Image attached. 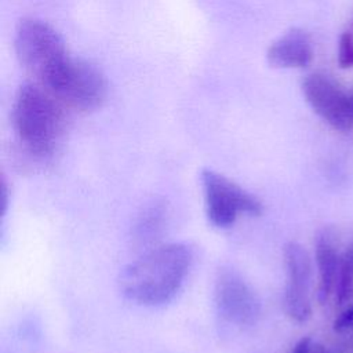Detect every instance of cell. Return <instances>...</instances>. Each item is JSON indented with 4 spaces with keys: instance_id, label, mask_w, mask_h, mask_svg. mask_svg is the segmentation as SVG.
<instances>
[{
    "instance_id": "5",
    "label": "cell",
    "mask_w": 353,
    "mask_h": 353,
    "mask_svg": "<svg viewBox=\"0 0 353 353\" xmlns=\"http://www.w3.org/2000/svg\"><path fill=\"white\" fill-rule=\"evenodd\" d=\"M46 88L61 102L84 112L99 108L108 95L102 70L90 61L72 57Z\"/></svg>"
},
{
    "instance_id": "1",
    "label": "cell",
    "mask_w": 353,
    "mask_h": 353,
    "mask_svg": "<svg viewBox=\"0 0 353 353\" xmlns=\"http://www.w3.org/2000/svg\"><path fill=\"white\" fill-rule=\"evenodd\" d=\"M192 262L193 252L188 244L156 245L120 272V291L142 306L168 303L181 291Z\"/></svg>"
},
{
    "instance_id": "3",
    "label": "cell",
    "mask_w": 353,
    "mask_h": 353,
    "mask_svg": "<svg viewBox=\"0 0 353 353\" xmlns=\"http://www.w3.org/2000/svg\"><path fill=\"white\" fill-rule=\"evenodd\" d=\"M14 48L19 63L36 76L43 87L54 80L70 58L55 28L36 18H25L18 23Z\"/></svg>"
},
{
    "instance_id": "6",
    "label": "cell",
    "mask_w": 353,
    "mask_h": 353,
    "mask_svg": "<svg viewBox=\"0 0 353 353\" xmlns=\"http://www.w3.org/2000/svg\"><path fill=\"white\" fill-rule=\"evenodd\" d=\"M214 305L226 323L252 325L261 314V301L248 281L233 268H221L214 281Z\"/></svg>"
},
{
    "instance_id": "13",
    "label": "cell",
    "mask_w": 353,
    "mask_h": 353,
    "mask_svg": "<svg viewBox=\"0 0 353 353\" xmlns=\"http://www.w3.org/2000/svg\"><path fill=\"white\" fill-rule=\"evenodd\" d=\"M338 62L342 68H352L353 66V39H352L349 32L343 33L339 39Z\"/></svg>"
},
{
    "instance_id": "9",
    "label": "cell",
    "mask_w": 353,
    "mask_h": 353,
    "mask_svg": "<svg viewBox=\"0 0 353 353\" xmlns=\"http://www.w3.org/2000/svg\"><path fill=\"white\" fill-rule=\"evenodd\" d=\"M341 255L339 230L332 225L320 228L314 237V263L317 270L316 296L320 305H325L334 298Z\"/></svg>"
},
{
    "instance_id": "7",
    "label": "cell",
    "mask_w": 353,
    "mask_h": 353,
    "mask_svg": "<svg viewBox=\"0 0 353 353\" xmlns=\"http://www.w3.org/2000/svg\"><path fill=\"white\" fill-rule=\"evenodd\" d=\"M285 287L283 307L295 323H306L312 317V273L313 265L307 250L296 241H288L283 248Z\"/></svg>"
},
{
    "instance_id": "14",
    "label": "cell",
    "mask_w": 353,
    "mask_h": 353,
    "mask_svg": "<svg viewBox=\"0 0 353 353\" xmlns=\"http://www.w3.org/2000/svg\"><path fill=\"white\" fill-rule=\"evenodd\" d=\"M314 339L310 336H303L301 338L288 353H312Z\"/></svg>"
},
{
    "instance_id": "16",
    "label": "cell",
    "mask_w": 353,
    "mask_h": 353,
    "mask_svg": "<svg viewBox=\"0 0 353 353\" xmlns=\"http://www.w3.org/2000/svg\"><path fill=\"white\" fill-rule=\"evenodd\" d=\"M349 98H350V108H352V113H353V90L349 92Z\"/></svg>"
},
{
    "instance_id": "8",
    "label": "cell",
    "mask_w": 353,
    "mask_h": 353,
    "mask_svg": "<svg viewBox=\"0 0 353 353\" xmlns=\"http://www.w3.org/2000/svg\"><path fill=\"white\" fill-rule=\"evenodd\" d=\"M302 92L312 110L332 128L353 130V113L349 92L323 73H312L302 83Z\"/></svg>"
},
{
    "instance_id": "4",
    "label": "cell",
    "mask_w": 353,
    "mask_h": 353,
    "mask_svg": "<svg viewBox=\"0 0 353 353\" xmlns=\"http://www.w3.org/2000/svg\"><path fill=\"white\" fill-rule=\"evenodd\" d=\"M200 182L205 215L216 228H229L241 215L262 212V203L255 196L214 170H201Z\"/></svg>"
},
{
    "instance_id": "15",
    "label": "cell",
    "mask_w": 353,
    "mask_h": 353,
    "mask_svg": "<svg viewBox=\"0 0 353 353\" xmlns=\"http://www.w3.org/2000/svg\"><path fill=\"white\" fill-rule=\"evenodd\" d=\"M350 336L343 342L334 346L335 353H353V330L350 331Z\"/></svg>"
},
{
    "instance_id": "12",
    "label": "cell",
    "mask_w": 353,
    "mask_h": 353,
    "mask_svg": "<svg viewBox=\"0 0 353 353\" xmlns=\"http://www.w3.org/2000/svg\"><path fill=\"white\" fill-rule=\"evenodd\" d=\"M332 328L336 334H345L353 330V298L341 307V312L332 321Z\"/></svg>"
},
{
    "instance_id": "11",
    "label": "cell",
    "mask_w": 353,
    "mask_h": 353,
    "mask_svg": "<svg viewBox=\"0 0 353 353\" xmlns=\"http://www.w3.org/2000/svg\"><path fill=\"white\" fill-rule=\"evenodd\" d=\"M353 298V236L342 250L339 272L334 292L335 303L342 307Z\"/></svg>"
},
{
    "instance_id": "2",
    "label": "cell",
    "mask_w": 353,
    "mask_h": 353,
    "mask_svg": "<svg viewBox=\"0 0 353 353\" xmlns=\"http://www.w3.org/2000/svg\"><path fill=\"white\" fill-rule=\"evenodd\" d=\"M11 120L18 139L33 156L46 159L55 153L65 130V114L52 92L32 83L22 84L12 103Z\"/></svg>"
},
{
    "instance_id": "10",
    "label": "cell",
    "mask_w": 353,
    "mask_h": 353,
    "mask_svg": "<svg viewBox=\"0 0 353 353\" xmlns=\"http://www.w3.org/2000/svg\"><path fill=\"white\" fill-rule=\"evenodd\" d=\"M266 58L273 68H306L313 59L312 40L303 29L292 28L270 44Z\"/></svg>"
}]
</instances>
